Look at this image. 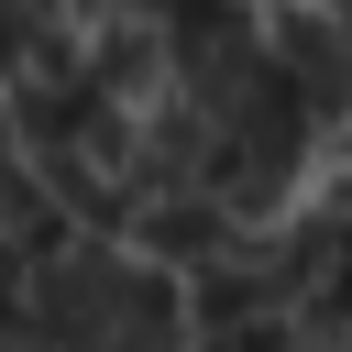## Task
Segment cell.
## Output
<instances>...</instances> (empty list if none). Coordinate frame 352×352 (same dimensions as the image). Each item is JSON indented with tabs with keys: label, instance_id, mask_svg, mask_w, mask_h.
Here are the masks:
<instances>
[{
	"label": "cell",
	"instance_id": "obj_1",
	"mask_svg": "<svg viewBox=\"0 0 352 352\" xmlns=\"http://www.w3.org/2000/svg\"><path fill=\"white\" fill-rule=\"evenodd\" d=\"M22 319L55 352H187V286L110 231H66L22 275Z\"/></svg>",
	"mask_w": 352,
	"mask_h": 352
},
{
	"label": "cell",
	"instance_id": "obj_3",
	"mask_svg": "<svg viewBox=\"0 0 352 352\" xmlns=\"http://www.w3.org/2000/svg\"><path fill=\"white\" fill-rule=\"evenodd\" d=\"M143 264H165V275H198L209 253H231L242 242V220L220 209V198H198V187H154L143 209H132V231H121Z\"/></svg>",
	"mask_w": 352,
	"mask_h": 352
},
{
	"label": "cell",
	"instance_id": "obj_2",
	"mask_svg": "<svg viewBox=\"0 0 352 352\" xmlns=\"http://www.w3.org/2000/svg\"><path fill=\"white\" fill-rule=\"evenodd\" d=\"M264 55H275V77L297 88V110L319 121V143L352 132V22H341V11H319V0H264Z\"/></svg>",
	"mask_w": 352,
	"mask_h": 352
}]
</instances>
